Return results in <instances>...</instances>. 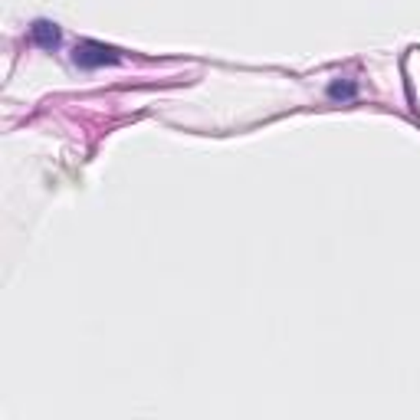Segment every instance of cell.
Returning a JSON list of instances; mask_svg holds the SVG:
<instances>
[{
    "mask_svg": "<svg viewBox=\"0 0 420 420\" xmlns=\"http://www.w3.org/2000/svg\"><path fill=\"white\" fill-rule=\"evenodd\" d=\"M76 62L79 66H102V62H115V49L102 47V43H83L76 49Z\"/></svg>",
    "mask_w": 420,
    "mask_h": 420,
    "instance_id": "1",
    "label": "cell"
},
{
    "mask_svg": "<svg viewBox=\"0 0 420 420\" xmlns=\"http://www.w3.org/2000/svg\"><path fill=\"white\" fill-rule=\"evenodd\" d=\"M33 36L36 40H43L47 47H56V40H60V33H56V24H33Z\"/></svg>",
    "mask_w": 420,
    "mask_h": 420,
    "instance_id": "2",
    "label": "cell"
}]
</instances>
